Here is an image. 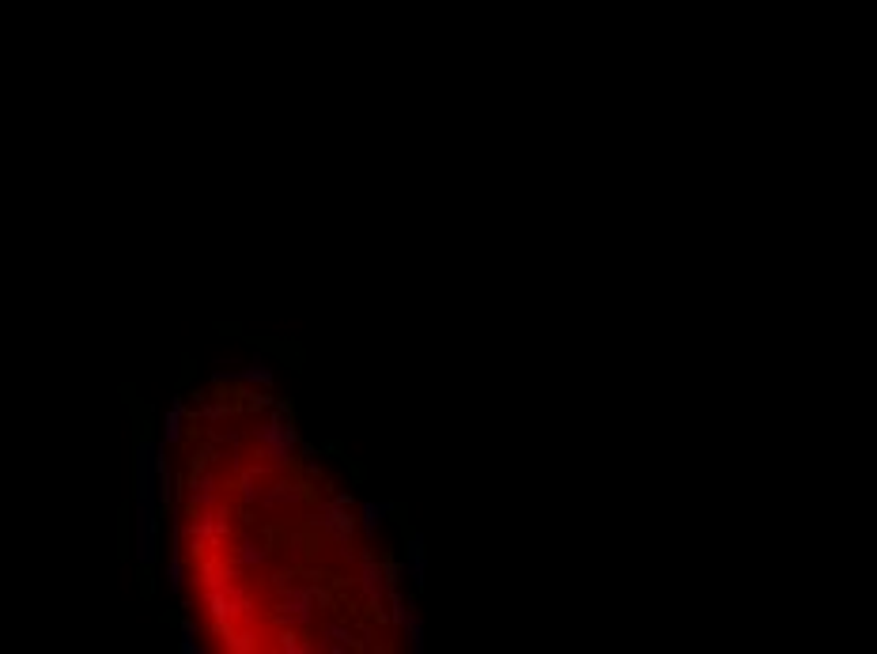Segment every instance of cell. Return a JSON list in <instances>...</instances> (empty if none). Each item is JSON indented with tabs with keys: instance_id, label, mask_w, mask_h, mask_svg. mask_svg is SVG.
Masks as SVG:
<instances>
[{
	"instance_id": "cell-1",
	"label": "cell",
	"mask_w": 877,
	"mask_h": 654,
	"mask_svg": "<svg viewBox=\"0 0 877 654\" xmlns=\"http://www.w3.org/2000/svg\"><path fill=\"white\" fill-rule=\"evenodd\" d=\"M159 477H156V443H136V560L144 567L159 556Z\"/></svg>"
},
{
	"instance_id": "cell-7",
	"label": "cell",
	"mask_w": 877,
	"mask_h": 654,
	"mask_svg": "<svg viewBox=\"0 0 877 654\" xmlns=\"http://www.w3.org/2000/svg\"><path fill=\"white\" fill-rule=\"evenodd\" d=\"M186 499H189V511H201V507H216V503H220V480L212 477L208 469L193 473Z\"/></svg>"
},
{
	"instance_id": "cell-5",
	"label": "cell",
	"mask_w": 877,
	"mask_h": 654,
	"mask_svg": "<svg viewBox=\"0 0 877 654\" xmlns=\"http://www.w3.org/2000/svg\"><path fill=\"white\" fill-rule=\"evenodd\" d=\"M318 609V590L311 582H291L280 579V598H277V616L284 624H311Z\"/></svg>"
},
{
	"instance_id": "cell-14",
	"label": "cell",
	"mask_w": 877,
	"mask_h": 654,
	"mask_svg": "<svg viewBox=\"0 0 877 654\" xmlns=\"http://www.w3.org/2000/svg\"><path fill=\"white\" fill-rule=\"evenodd\" d=\"M182 416H186V412L174 409V405H170L167 416H163V439H167V446L182 443Z\"/></svg>"
},
{
	"instance_id": "cell-2",
	"label": "cell",
	"mask_w": 877,
	"mask_h": 654,
	"mask_svg": "<svg viewBox=\"0 0 877 654\" xmlns=\"http://www.w3.org/2000/svg\"><path fill=\"white\" fill-rule=\"evenodd\" d=\"M250 443H254V454L265 461V466H288L291 454H295V446H299V432H295V424H291L288 412L277 409L272 416H265V420L254 424Z\"/></svg>"
},
{
	"instance_id": "cell-3",
	"label": "cell",
	"mask_w": 877,
	"mask_h": 654,
	"mask_svg": "<svg viewBox=\"0 0 877 654\" xmlns=\"http://www.w3.org/2000/svg\"><path fill=\"white\" fill-rule=\"evenodd\" d=\"M311 522H314V526L322 530L325 537H329L345 556H352V530H356V518H352V496H348V492H341V496H333L329 503H322V507L314 511Z\"/></svg>"
},
{
	"instance_id": "cell-13",
	"label": "cell",
	"mask_w": 877,
	"mask_h": 654,
	"mask_svg": "<svg viewBox=\"0 0 877 654\" xmlns=\"http://www.w3.org/2000/svg\"><path fill=\"white\" fill-rule=\"evenodd\" d=\"M390 511H393L390 503H363V507H359V526H363L367 537H375V530L382 526V518H386Z\"/></svg>"
},
{
	"instance_id": "cell-18",
	"label": "cell",
	"mask_w": 877,
	"mask_h": 654,
	"mask_svg": "<svg viewBox=\"0 0 877 654\" xmlns=\"http://www.w3.org/2000/svg\"><path fill=\"white\" fill-rule=\"evenodd\" d=\"M201 416L208 420V424H220V420H227V405H208Z\"/></svg>"
},
{
	"instance_id": "cell-11",
	"label": "cell",
	"mask_w": 877,
	"mask_h": 654,
	"mask_svg": "<svg viewBox=\"0 0 877 654\" xmlns=\"http://www.w3.org/2000/svg\"><path fill=\"white\" fill-rule=\"evenodd\" d=\"M284 503H303V488H299V484H284V480L269 484L261 507H284Z\"/></svg>"
},
{
	"instance_id": "cell-8",
	"label": "cell",
	"mask_w": 877,
	"mask_h": 654,
	"mask_svg": "<svg viewBox=\"0 0 877 654\" xmlns=\"http://www.w3.org/2000/svg\"><path fill=\"white\" fill-rule=\"evenodd\" d=\"M216 382H250V386H272V367L265 363V356H254L250 367L243 371H216Z\"/></svg>"
},
{
	"instance_id": "cell-15",
	"label": "cell",
	"mask_w": 877,
	"mask_h": 654,
	"mask_svg": "<svg viewBox=\"0 0 877 654\" xmlns=\"http://www.w3.org/2000/svg\"><path fill=\"white\" fill-rule=\"evenodd\" d=\"M182 582H186V564H182V548H174L170 553V567H167V587L182 590Z\"/></svg>"
},
{
	"instance_id": "cell-17",
	"label": "cell",
	"mask_w": 877,
	"mask_h": 654,
	"mask_svg": "<svg viewBox=\"0 0 877 654\" xmlns=\"http://www.w3.org/2000/svg\"><path fill=\"white\" fill-rule=\"evenodd\" d=\"M178 647H182V654L197 651V624L193 621H182V643H178Z\"/></svg>"
},
{
	"instance_id": "cell-10",
	"label": "cell",
	"mask_w": 877,
	"mask_h": 654,
	"mask_svg": "<svg viewBox=\"0 0 877 654\" xmlns=\"http://www.w3.org/2000/svg\"><path fill=\"white\" fill-rule=\"evenodd\" d=\"M352 639H356V635H352L345 624H325L322 632H318V651H348Z\"/></svg>"
},
{
	"instance_id": "cell-12",
	"label": "cell",
	"mask_w": 877,
	"mask_h": 654,
	"mask_svg": "<svg viewBox=\"0 0 877 654\" xmlns=\"http://www.w3.org/2000/svg\"><path fill=\"white\" fill-rule=\"evenodd\" d=\"M401 635H405V647H409L412 654H420V651H424V621H420L416 605L409 609V621L401 624Z\"/></svg>"
},
{
	"instance_id": "cell-9",
	"label": "cell",
	"mask_w": 877,
	"mask_h": 654,
	"mask_svg": "<svg viewBox=\"0 0 877 654\" xmlns=\"http://www.w3.org/2000/svg\"><path fill=\"white\" fill-rule=\"evenodd\" d=\"M405 567H409V575H412V582L416 587H424V575H427V556H424V537L420 533H412L409 537V556H405Z\"/></svg>"
},
{
	"instance_id": "cell-4",
	"label": "cell",
	"mask_w": 877,
	"mask_h": 654,
	"mask_svg": "<svg viewBox=\"0 0 877 654\" xmlns=\"http://www.w3.org/2000/svg\"><path fill=\"white\" fill-rule=\"evenodd\" d=\"M189 548L197 553H216V548L227 541V514H223V503L216 507H201V511L189 514Z\"/></svg>"
},
{
	"instance_id": "cell-16",
	"label": "cell",
	"mask_w": 877,
	"mask_h": 654,
	"mask_svg": "<svg viewBox=\"0 0 877 654\" xmlns=\"http://www.w3.org/2000/svg\"><path fill=\"white\" fill-rule=\"evenodd\" d=\"M235 560H238V564H246V567H250V564H261V560H265V548H257L254 541H238Z\"/></svg>"
},
{
	"instance_id": "cell-6",
	"label": "cell",
	"mask_w": 877,
	"mask_h": 654,
	"mask_svg": "<svg viewBox=\"0 0 877 654\" xmlns=\"http://www.w3.org/2000/svg\"><path fill=\"white\" fill-rule=\"evenodd\" d=\"M356 587L363 594V601L371 609H382V601L390 598V575H386L382 564L371 560V553H363V560H359V575H356Z\"/></svg>"
}]
</instances>
